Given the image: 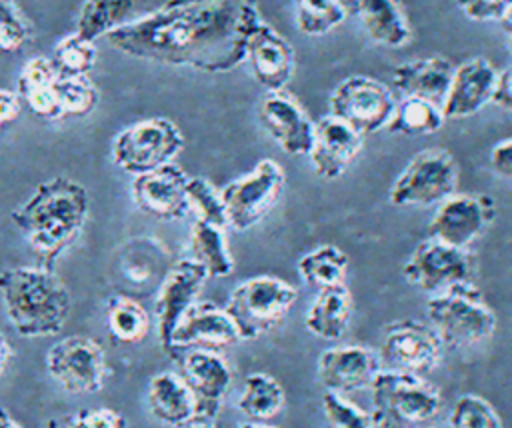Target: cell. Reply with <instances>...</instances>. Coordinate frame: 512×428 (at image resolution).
<instances>
[{
    "mask_svg": "<svg viewBox=\"0 0 512 428\" xmlns=\"http://www.w3.org/2000/svg\"><path fill=\"white\" fill-rule=\"evenodd\" d=\"M60 70L48 56L30 58L18 76V98L38 118L56 120L60 118L56 100V82Z\"/></svg>",
    "mask_w": 512,
    "mask_h": 428,
    "instance_id": "27",
    "label": "cell"
},
{
    "mask_svg": "<svg viewBox=\"0 0 512 428\" xmlns=\"http://www.w3.org/2000/svg\"><path fill=\"white\" fill-rule=\"evenodd\" d=\"M430 326L444 346H472L488 340L496 330V316L474 284H458L426 302Z\"/></svg>",
    "mask_w": 512,
    "mask_h": 428,
    "instance_id": "6",
    "label": "cell"
},
{
    "mask_svg": "<svg viewBox=\"0 0 512 428\" xmlns=\"http://www.w3.org/2000/svg\"><path fill=\"white\" fill-rule=\"evenodd\" d=\"M490 166L498 176L512 180V138L494 144L490 150Z\"/></svg>",
    "mask_w": 512,
    "mask_h": 428,
    "instance_id": "44",
    "label": "cell"
},
{
    "mask_svg": "<svg viewBox=\"0 0 512 428\" xmlns=\"http://www.w3.org/2000/svg\"><path fill=\"white\" fill-rule=\"evenodd\" d=\"M450 428H502V418L496 408L478 394H462L450 416Z\"/></svg>",
    "mask_w": 512,
    "mask_h": 428,
    "instance_id": "39",
    "label": "cell"
},
{
    "mask_svg": "<svg viewBox=\"0 0 512 428\" xmlns=\"http://www.w3.org/2000/svg\"><path fill=\"white\" fill-rule=\"evenodd\" d=\"M2 128H4V126H2V124H0V130H2Z\"/></svg>",
    "mask_w": 512,
    "mask_h": 428,
    "instance_id": "54",
    "label": "cell"
},
{
    "mask_svg": "<svg viewBox=\"0 0 512 428\" xmlns=\"http://www.w3.org/2000/svg\"><path fill=\"white\" fill-rule=\"evenodd\" d=\"M254 80L266 92H280L292 80L296 56L290 42L266 20H262L246 44V60Z\"/></svg>",
    "mask_w": 512,
    "mask_h": 428,
    "instance_id": "20",
    "label": "cell"
},
{
    "mask_svg": "<svg viewBox=\"0 0 512 428\" xmlns=\"http://www.w3.org/2000/svg\"><path fill=\"white\" fill-rule=\"evenodd\" d=\"M444 122L446 118L438 102L418 96H404V100L396 102L386 128L402 136H430L436 134Z\"/></svg>",
    "mask_w": 512,
    "mask_h": 428,
    "instance_id": "33",
    "label": "cell"
},
{
    "mask_svg": "<svg viewBox=\"0 0 512 428\" xmlns=\"http://www.w3.org/2000/svg\"><path fill=\"white\" fill-rule=\"evenodd\" d=\"M396 100L392 90L364 74H354L336 84L328 98L330 116L338 118L358 134H374L388 126Z\"/></svg>",
    "mask_w": 512,
    "mask_h": 428,
    "instance_id": "10",
    "label": "cell"
},
{
    "mask_svg": "<svg viewBox=\"0 0 512 428\" xmlns=\"http://www.w3.org/2000/svg\"><path fill=\"white\" fill-rule=\"evenodd\" d=\"M286 186L284 168L272 160H260L248 174L220 188L228 226L244 232L262 222L282 198Z\"/></svg>",
    "mask_w": 512,
    "mask_h": 428,
    "instance_id": "8",
    "label": "cell"
},
{
    "mask_svg": "<svg viewBox=\"0 0 512 428\" xmlns=\"http://www.w3.org/2000/svg\"><path fill=\"white\" fill-rule=\"evenodd\" d=\"M494 216L496 204L490 196L454 192L438 204L428 224V234L438 242L468 248L488 230Z\"/></svg>",
    "mask_w": 512,
    "mask_h": 428,
    "instance_id": "14",
    "label": "cell"
},
{
    "mask_svg": "<svg viewBox=\"0 0 512 428\" xmlns=\"http://www.w3.org/2000/svg\"><path fill=\"white\" fill-rule=\"evenodd\" d=\"M0 428H22L10 414L6 408H0Z\"/></svg>",
    "mask_w": 512,
    "mask_h": 428,
    "instance_id": "48",
    "label": "cell"
},
{
    "mask_svg": "<svg viewBox=\"0 0 512 428\" xmlns=\"http://www.w3.org/2000/svg\"><path fill=\"white\" fill-rule=\"evenodd\" d=\"M46 370L60 388L72 394L98 392L110 374L102 344L80 334L66 336L48 350Z\"/></svg>",
    "mask_w": 512,
    "mask_h": 428,
    "instance_id": "11",
    "label": "cell"
},
{
    "mask_svg": "<svg viewBox=\"0 0 512 428\" xmlns=\"http://www.w3.org/2000/svg\"><path fill=\"white\" fill-rule=\"evenodd\" d=\"M238 428H274V426H268V424H262V422H244Z\"/></svg>",
    "mask_w": 512,
    "mask_h": 428,
    "instance_id": "50",
    "label": "cell"
},
{
    "mask_svg": "<svg viewBox=\"0 0 512 428\" xmlns=\"http://www.w3.org/2000/svg\"><path fill=\"white\" fill-rule=\"evenodd\" d=\"M370 404L376 428H420L440 412L442 398L420 374L382 368L370 384Z\"/></svg>",
    "mask_w": 512,
    "mask_h": 428,
    "instance_id": "4",
    "label": "cell"
},
{
    "mask_svg": "<svg viewBox=\"0 0 512 428\" xmlns=\"http://www.w3.org/2000/svg\"><path fill=\"white\" fill-rule=\"evenodd\" d=\"M506 46H508V52L512 54V34L508 36V42H506Z\"/></svg>",
    "mask_w": 512,
    "mask_h": 428,
    "instance_id": "53",
    "label": "cell"
},
{
    "mask_svg": "<svg viewBox=\"0 0 512 428\" xmlns=\"http://www.w3.org/2000/svg\"><path fill=\"white\" fill-rule=\"evenodd\" d=\"M148 408L156 420L168 426L184 428L196 424L194 396L178 372H160L150 378Z\"/></svg>",
    "mask_w": 512,
    "mask_h": 428,
    "instance_id": "26",
    "label": "cell"
},
{
    "mask_svg": "<svg viewBox=\"0 0 512 428\" xmlns=\"http://www.w3.org/2000/svg\"><path fill=\"white\" fill-rule=\"evenodd\" d=\"M64 428H128V420L112 408H82L66 420Z\"/></svg>",
    "mask_w": 512,
    "mask_h": 428,
    "instance_id": "42",
    "label": "cell"
},
{
    "mask_svg": "<svg viewBox=\"0 0 512 428\" xmlns=\"http://www.w3.org/2000/svg\"><path fill=\"white\" fill-rule=\"evenodd\" d=\"M286 394L282 384L264 372H252L244 378L238 398V410L252 422H266L282 412Z\"/></svg>",
    "mask_w": 512,
    "mask_h": 428,
    "instance_id": "29",
    "label": "cell"
},
{
    "mask_svg": "<svg viewBox=\"0 0 512 428\" xmlns=\"http://www.w3.org/2000/svg\"><path fill=\"white\" fill-rule=\"evenodd\" d=\"M20 98L16 92L12 90H4L0 88V124L6 126V124H12L18 114H20Z\"/></svg>",
    "mask_w": 512,
    "mask_h": 428,
    "instance_id": "46",
    "label": "cell"
},
{
    "mask_svg": "<svg viewBox=\"0 0 512 428\" xmlns=\"http://www.w3.org/2000/svg\"><path fill=\"white\" fill-rule=\"evenodd\" d=\"M474 270V258L466 248L434 238L420 242L402 266L404 278L428 294H438L458 284H472Z\"/></svg>",
    "mask_w": 512,
    "mask_h": 428,
    "instance_id": "12",
    "label": "cell"
},
{
    "mask_svg": "<svg viewBox=\"0 0 512 428\" xmlns=\"http://www.w3.org/2000/svg\"><path fill=\"white\" fill-rule=\"evenodd\" d=\"M456 4L474 22H500L512 0H456Z\"/></svg>",
    "mask_w": 512,
    "mask_h": 428,
    "instance_id": "43",
    "label": "cell"
},
{
    "mask_svg": "<svg viewBox=\"0 0 512 428\" xmlns=\"http://www.w3.org/2000/svg\"><path fill=\"white\" fill-rule=\"evenodd\" d=\"M452 72L454 64L442 56L410 60L392 70V86L404 96L428 98L440 104L448 92Z\"/></svg>",
    "mask_w": 512,
    "mask_h": 428,
    "instance_id": "25",
    "label": "cell"
},
{
    "mask_svg": "<svg viewBox=\"0 0 512 428\" xmlns=\"http://www.w3.org/2000/svg\"><path fill=\"white\" fill-rule=\"evenodd\" d=\"M298 274L310 288L324 290L346 284L348 256L334 244H320L298 260Z\"/></svg>",
    "mask_w": 512,
    "mask_h": 428,
    "instance_id": "32",
    "label": "cell"
},
{
    "mask_svg": "<svg viewBox=\"0 0 512 428\" xmlns=\"http://www.w3.org/2000/svg\"><path fill=\"white\" fill-rule=\"evenodd\" d=\"M184 148L180 128L164 118L152 116L122 128L112 142L114 164L132 174H144L172 162Z\"/></svg>",
    "mask_w": 512,
    "mask_h": 428,
    "instance_id": "7",
    "label": "cell"
},
{
    "mask_svg": "<svg viewBox=\"0 0 512 428\" xmlns=\"http://www.w3.org/2000/svg\"><path fill=\"white\" fill-rule=\"evenodd\" d=\"M320 404L330 428H376L370 412L362 410L342 394L326 392Z\"/></svg>",
    "mask_w": 512,
    "mask_h": 428,
    "instance_id": "40",
    "label": "cell"
},
{
    "mask_svg": "<svg viewBox=\"0 0 512 428\" xmlns=\"http://www.w3.org/2000/svg\"><path fill=\"white\" fill-rule=\"evenodd\" d=\"M184 428H214L210 422H196V424H190V426H184Z\"/></svg>",
    "mask_w": 512,
    "mask_h": 428,
    "instance_id": "51",
    "label": "cell"
},
{
    "mask_svg": "<svg viewBox=\"0 0 512 428\" xmlns=\"http://www.w3.org/2000/svg\"><path fill=\"white\" fill-rule=\"evenodd\" d=\"M498 70L482 56L468 58L452 72L448 92L442 100L446 120H464L492 102Z\"/></svg>",
    "mask_w": 512,
    "mask_h": 428,
    "instance_id": "23",
    "label": "cell"
},
{
    "mask_svg": "<svg viewBox=\"0 0 512 428\" xmlns=\"http://www.w3.org/2000/svg\"><path fill=\"white\" fill-rule=\"evenodd\" d=\"M56 100L60 118L86 116L98 106L100 94L96 84L88 76L60 74L56 82Z\"/></svg>",
    "mask_w": 512,
    "mask_h": 428,
    "instance_id": "36",
    "label": "cell"
},
{
    "mask_svg": "<svg viewBox=\"0 0 512 428\" xmlns=\"http://www.w3.org/2000/svg\"><path fill=\"white\" fill-rule=\"evenodd\" d=\"M352 318V296L346 284L318 290L304 314V326L322 340H340Z\"/></svg>",
    "mask_w": 512,
    "mask_h": 428,
    "instance_id": "28",
    "label": "cell"
},
{
    "mask_svg": "<svg viewBox=\"0 0 512 428\" xmlns=\"http://www.w3.org/2000/svg\"><path fill=\"white\" fill-rule=\"evenodd\" d=\"M44 428H60V426H58V422H56V420H50Z\"/></svg>",
    "mask_w": 512,
    "mask_h": 428,
    "instance_id": "52",
    "label": "cell"
},
{
    "mask_svg": "<svg viewBox=\"0 0 512 428\" xmlns=\"http://www.w3.org/2000/svg\"><path fill=\"white\" fill-rule=\"evenodd\" d=\"M444 342L438 332L420 320H396L384 328L378 356L382 366L400 372H432L444 358Z\"/></svg>",
    "mask_w": 512,
    "mask_h": 428,
    "instance_id": "13",
    "label": "cell"
},
{
    "mask_svg": "<svg viewBox=\"0 0 512 428\" xmlns=\"http://www.w3.org/2000/svg\"><path fill=\"white\" fill-rule=\"evenodd\" d=\"M262 20L256 0H166L106 38L140 60L224 74L246 60L248 38Z\"/></svg>",
    "mask_w": 512,
    "mask_h": 428,
    "instance_id": "1",
    "label": "cell"
},
{
    "mask_svg": "<svg viewBox=\"0 0 512 428\" xmlns=\"http://www.w3.org/2000/svg\"><path fill=\"white\" fill-rule=\"evenodd\" d=\"M186 204H188V212H192L198 222H206L218 228L228 226L220 190L208 178H202V176L188 178Z\"/></svg>",
    "mask_w": 512,
    "mask_h": 428,
    "instance_id": "37",
    "label": "cell"
},
{
    "mask_svg": "<svg viewBox=\"0 0 512 428\" xmlns=\"http://www.w3.org/2000/svg\"><path fill=\"white\" fill-rule=\"evenodd\" d=\"M136 6L138 0H86L78 14L76 34L96 42V38L132 22Z\"/></svg>",
    "mask_w": 512,
    "mask_h": 428,
    "instance_id": "31",
    "label": "cell"
},
{
    "mask_svg": "<svg viewBox=\"0 0 512 428\" xmlns=\"http://www.w3.org/2000/svg\"><path fill=\"white\" fill-rule=\"evenodd\" d=\"M364 136L340 122L338 118L326 114L314 122V136L310 152V166L318 178L336 180L362 152Z\"/></svg>",
    "mask_w": 512,
    "mask_h": 428,
    "instance_id": "21",
    "label": "cell"
},
{
    "mask_svg": "<svg viewBox=\"0 0 512 428\" xmlns=\"http://www.w3.org/2000/svg\"><path fill=\"white\" fill-rule=\"evenodd\" d=\"M32 36L26 16L12 0H0V50L18 52Z\"/></svg>",
    "mask_w": 512,
    "mask_h": 428,
    "instance_id": "41",
    "label": "cell"
},
{
    "mask_svg": "<svg viewBox=\"0 0 512 428\" xmlns=\"http://www.w3.org/2000/svg\"><path fill=\"white\" fill-rule=\"evenodd\" d=\"M458 166L444 148H428L410 158L388 190L394 206H432L456 192Z\"/></svg>",
    "mask_w": 512,
    "mask_h": 428,
    "instance_id": "9",
    "label": "cell"
},
{
    "mask_svg": "<svg viewBox=\"0 0 512 428\" xmlns=\"http://www.w3.org/2000/svg\"><path fill=\"white\" fill-rule=\"evenodd\" d=\"M186 184V172L178 164L168 162L134 176L130 190L134 204L144 214L158 220H180L188 214Z\"/></svg>",
    "mask_w": 512,
    "mask_h": 428,
    "instance_id": "18",
    "label": "cell"
},
{
    "mask_svg": "<svg viewBox=\"0 0 512 428\" xmlns=\"http://www.w3.org/2000/svg\"><path fill=\"white\" fill-rule=\"evenodd\" d=\"M296 28L306 36H324L338 28L348 8L342 0H292Z\"/></svg>",
    "mask_w": 512,
    "mask_h": 428,
    "instance_id": "35",
    "label": "cell"
},
{
    "mask_svg": "<svg viewBox=\"0 0 512 428\" xmlns=\"http://www.w3.org/2000/svg\"><path fill=\"white\" fill-rule=\"evenodd\" d=\"M10 358H12V346L6 340V336L0 332V374L4 372L6 364L10 362Z\"/></svg>",
    "mask_w": 512,
    "mask_h": 428,
    "instance_id": "47",
    "label": "cell"
},
{
    "mask_svg": "<svg viewBox=\"0 0 512 428\" xmlns=\"http://www.w3.org/2000/svg\"><path fill=\"white\" fill-rule=\"evenodd\" d=\"M6 316L20 336L58 334L70 314V292L44 266H16L0 272Z\"/></svg>",
    "mask_w": 512,
    "mask_h": 428,
    "instance_id": "3",
    "label": "cell"
},
{
    "mask_svg": "<svg viewBox=\"0 0 512 428\" xmlns=\"http://www.w3.org/2000/svg\"><path fill=\"white\" fill-rule=\"evenodd\" d=\"M178 358V374L194 396L196 422H210L218 416L232 386V370L218 352L184 350Z\"/></svg>",
    "mask_w": 512,
    "mask_h": 428,
    "instance_id": "15",
    "label": "cell"
},
{
    "mask_svg": "<svg viewBox=\"0 0 512 428\" xmlns=\"http://www.w3.org/2000/svg\"><path fill=\"white\" fill-rule=\"evenodd\" d=\"M86 188L66 176H54L36 186L34 194L12 212V222L36 252L44 268L76 240L88 218Z\"/></svg>",
    "mask_w": 512,
    "mask_h": 428,
    "instance_id": "2",
    "label": "cell"
},
{
    "mask_svg": "<svg viewBox=\"0 0 512 428\" xmlns=\"http://www.w3.org/2000/svg\"><path fill=\"white\" fill-rule=\"evenodd\" d=\"M208 274L192 258L178 260L164 276L154 300V314L158 322V338L168 352L170 338L180 318L198 302L200 290Z\"/></svg>",
    "mask_w": 512,
    "mask_h": 428,
    "instance_id": "16",
    "label": "cell"
},
{
    "mask_svg": "<svg viewBox=\"0 0 512 428\" xmlns=\"http://www.w3.org/2000/svg\"><path fill=\"white\" fill-rule=\"evenodd\" d=\"M346 4L376 44L402 48L410 42L412 28L398 0H346Z\"/></svg>",
    "mask_w": 512,
    "mask_h": 428,
    "instance_id": "24",
    "label": "cell"
},
{
    "mask_svg": "<svg viewBox=\"0 0 512 428\" xmlns=\"http://www.w3.org/2000/svg\"><path fill=\"white\" fill-rule=\"evenodd\" d=\"M258 116L264 130L286 154L304 156L310 152L314 122L288 92H266Z\"/></svg>",
    "mask_w": 512,
    "mask_h": 428,
    "instance_id": "22",
    "label": "cell"
},
{
    "mask_svg": "<svg viewBox=\"0 0 512 428\" xmlns=\"http://www.w3.org/2000/svg\"><path fill=\"white\" fill-rule=\"evenodd\" d=\"M298 298L296 288L278 276H254L240 282L224 306L240 340H256L276 330Z\"/></svg>",
    "mask_w": 512,
    "mask_h": 428,
    "instance_id": "5",
    "label": "cell"
},
{
    "mask_svg": "<svg viewBox=\"0 0 512 428\" xmlns=\"http://www.w3.org/2000/svg\"><path fill=\"white\" fill-rule=\"evenodd\" d=\"M492 102L502 108L512 110V66L506 68L504 72H498Z\"/></svg>",
    "mask_w": 512,
    "mask_h": 428,
    "instance_id": "45",
    "label": "cell"
},
{
    "mask_svg": "<svg viewBox=\"0 0 512 428\" xmlns=\"http://www.w3.org/2000/svg\"><path fill=\"white\" fill-rule=\"evenodd\" d=\"M236 342H240V336L226 310L212 302L198 300L174 328L168 354L174 356L184 350L218 352Z\"/></svg>",
    "mask_w": 512,
    "mask_h": 428,
    "instance_id": "17",
    "label": "cell"
},
{
    "mask_svg": "<svg viewBox=\"0 0 512 428\" xmlns=\"http://www.w3.org/2000/svg\"><path fill=\"white\" fill-rule=\"evenodd\" d=\"M106 326L116 342L138 344L150 332V316L138 300L114 294L106 302Z\"/></svg>",
    "mask_w": 512,
    "mask_h": 428,
    "instance_id": "34",
    "label": "cell"
},
{
    "mask_svg": "<svg viewBox=\"0 0 512 428\" xmlns=\"http://www.w3.org/2000/svg\"><path fill=\"white\" fill-rule=\"evenodd\" d=\"M500 24H502V28L508 32V36L512 34V4L508 6V10L504 12V16L500 18Z\"/></svg>",
    "mask_w": 512,
    "mask_h": 428,
    "instance_id": "49",
    "label": "cell"
},
{
    "mask_svg": "<svg viewBox=\"0 0 512 428\" xmlns=\"http://www.w3.org/2000/svg\"><path fill=\"white\" fill-rule=\"evenodd\" d=\"M52 62L60 70V74L68 76H88L96 66L98 52L92 40L78 36L76 32L64 36L52 52Z\"/></svg>",
    "mask_w": 512,
    "mask_h": 428,
    "instance_id": "38",
    "label": "cell"
},
{
    "mask_svg": "<svg viewBox=\"0 0 512 428\" xmlns=\"http://www.w3.org/2000/svg\"><path fill=\"white\" fill-rule=\"evenodd\" d=\"M380 370L382 362L378 352L358 344H344L328 348L318 356L316 376L326 392L344 396L348 392L370 388Z\"/></svg>",
    "mask_w": 512,
    "mask_h": 428,
    "instance_id": "19",
    "label": "cell"
},
{
    "mask_svg": "<svg viewBox=\"0 0 512 428\" xmlns=\"http://www.w3.org/2000/svg\"><path fill=\"white\" fill-rule=\"evenodd\" d=\"M190 252V258L204 268L208 278H224L234 270L224 228L194 220L190 230Z\"/></svg>",
    "mask_w": 512,
    "mask_h": 428,
    "instance_id": "30",
    "label": "cell"
}]
</instances>
